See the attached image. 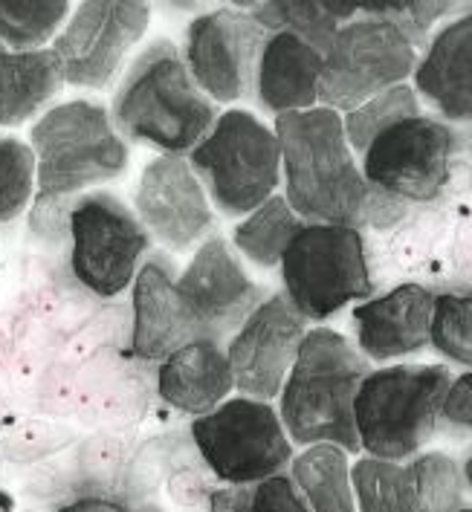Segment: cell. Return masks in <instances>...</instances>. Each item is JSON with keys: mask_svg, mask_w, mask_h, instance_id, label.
Listing matches in <instances>:
<instances>
[{"mask_svg": "<svg viewBox=\"0 0 472 512\" xmlns=\"http://www.w3.org/2000/svg\"><path fill=\"white\" fill-rule=\"evenodd\" d=\"M284 200L307 223L365 226L374 189L345 136L342 116L331 108L276 116Z\"/></svg>", "mask_w": 472, "mask_h": 512, "instance_id": "1", "label": "cell"}, {"mask_svg": "<svg viewBox=\"0 0 472 512\" xmlns=\"http://www.w3.org/2000/svg\"><path fill=\"white\" fill-rule=\"evenodd\" d=\"M371 368L357 345L331 327H313L278 391V417L293 443H336L348 455L360 452L354 400Z\"/></svg>", "mask_w": 472, "mask_h": 512, "instance_id": "2", "label": "cell"}, {"mask_svg": "<svg viewBox=\"0 0 472 512\" xmlns=\"http://www.w3.org/2000/svg\"><path fill=\"white\" fill-rule=\"evenodd\" d=\"M111 119L122 136L180 157L209 134L218 108L197 87L183 53L160 38L125 73Z\"/></svg>", "mask_w": 472, "mask_h": 512, "instance_id": "3", "label": "cell"}, {"mask_svg": "<svg viewBox=\"0 0 472 512\" xmlns=\"http://www.w3.org/2000/svg\"><path fill=\"white\" fill-rule=\"evenodd\" d=\"M449 382L452 371L429 362L368 371L354 400L360 452L397 463L420 455L441 426Z\"/></svg>", "mask_w": 472, "mask_h": 512, "instance_id": "4", "label": "cell"}, {"mask_svg": "<svg viewBox=\"0 0 472 512\" xmlns=\"http://www.w3.org/2000/svg\"><path fill=\"white\" fill-rule=\"evenodd\" d=\"M29 139L41 203L116 180L128 165V145L111 113L87 99L47 110Z\"/></svg>", "mask_w": 472, "mask_h": 512, "instance_id": "5", "label": "cell"}, {"mask_svg": "<svg viewBox=\"0 0 472 512\" xmlns=\"http://www.w3.org/2000/svg\"><path fill=\"white\" fill-rule=\"evenodd\" d=\"M189 165L226 217H247L276 194L281 183V145L250 110H226L209 134L189 151Z\"/></svg>", "mask_w": 472, "mask_h": 512, "instance_id": "6", "label": "cell"}, {"mask_svg": "<svg viewBox=\"0 0 472 512\" xmlns=\"http://www.w3.org/2000/svg\"><path fill=\"white\" fill-rule=\"evenodd\" d=\"M284 296L305 322H328L374 293L365 238L345 223H305L281 255Z\"/></svg>", "mask_w": 472, "mask_h": 512, "instance_id": "7", "label": "cell"}, {"mask_svg": "<svg viewBox=\"0 0 472 512\" xmlns=\"http://www.w3.org/2000/svg\"><path fill=\"white\" fill-rule=\"evenodd\" d=\"M417 38L406 18L345 21L322 55L319 102L336 113H348L406 84L417 67Z\"/></svg>", "mask_w": 472, "mask_h": 512, "instance_id": "8", "label": "cell"}, {"mask_svg": "<svg viewBox=\"0 0 472 512\" xmlns=\"http://www.w3.org/2000/svg\"><path fill=\"white\" fill-rule=\"evenodd\" d=\"M464 151V136L441 116L412 113L374 136L360 154L365 183L403 203L441 197Z\"/></svg>", "mask_w": 472, "mask_h": 512, "instance_id": "9", "label": "cell"}, {"mask_svg": "<svg viewBox=\"0 0 472 512\" xmlns=\"http://www.w3.org/2000/svg\"><path fill=\"white\" fill-rule=\"evenodd\" d=\"M200 458L223 484H261L293 460V440L267 400H223L192 423Z\"/></svg>", "mask_w": 472, "mask_h": 512, "instance_id": "10", "label": "cell"}, {"mask_svg": "<svg viewBox=\"0 0 472 512\" xmlns=\"http://www.w3.org/2000/svg\"><path fill=\"white\" fill-rule=\"evenodd\" d=\"M70 243L76 281L96 296L113 298L134 281L148 229L119 197L93 191L70 209Z\"/></svg>", "mask_w": 472, "mask_h": 512, "instance_id": "11", "label": "cell"}, {"mask_svg": "<svg viewBox=\"0 0 472 512\" xmlns=\"http://www.w3.org/2000/svg\"><path fill=\"white\" fill-rule=\"evenodd\" d=\"M151 21L148 0H82L53 50L73 87L102 90L139 44Z\"/></svg>", "mask_w": 472, "mask_h": 512, "instance_id": "12", "label": "cell"}, {"mask_svg": "<svg viewBox=\"0 0 472 512\" xmlns=\"http://www.w3.org/2000/svg\"><path fill=\"white\" fill-rule=\"evenodd\" d=\"M267 32L244 9H215L186 32V67L212 102H238L252 93L255 64Z\"/></svg>", "mask_w": 472, "mask_h": 512, "instance_id": "13", "label": "cell"}, {"mask_svg": "<svg viewBox=\"0 0 472 512\" xmlns=\"http://www.w3.org/2000/svg\"><path fill=\"white\" fill-rule=\"evenodd\" d=\"M177 296L197 339L215 342L235 333L264 301L261 287L223 238H209L197 246L195 258L177 278Z\"/></svg>", "mask_w": 472, "mask_h": 512, "instance_id": "14", "label": "cell"}, {"mask_svg": "<svg viewBox=\"0 0 472 512\" xmlns=\"http://www.w3.org/2000/svg\"><path fill=\"white\" fill-rule=\"evenodd\" d=\"M305 333L307 322L290 304V298L284 293L264 298L235 330L226 348L235 388L252 400L270 403L278 397L305 342Z\"/></svg>", "mask_w": 472, "mask_h": 512, "instance_id": "15", "label": "cell"}, {"mask_svg": "<svg viewBox=\"0 0 472 512\" xmlns=\"http://www.w3.org/2000/svg\"><path fill=\"white\" fill-rule=\"evenodd\" d=\"M137 217L148 235L174 252H186L215 226L212 200L195 168L177 154H160L142 168L137 186Z\"/></svg>", "mask_w": 472, "mask_h": 512, "instance_id": "16", "label": "cell"}, {"mask_svg": "<svg viewBox=\"0 0 472 512\" xmlns=\"http://www.w3.org/2000/svg\"><path fill=\"white\" fill-rule=\"evenodd\" d=\"M435 293L423 284H400L354 307L357 351L371 362H394L432 345Z\"/></svg>", "mask_w": 472, "mask_h": 512, "instance_id": "17", "label": "cell"}, {"mask_svg": "<svg viewBox=\"0 0 472 512\" xmlns=\"http://www.w3.org/2000/svg\"><path fill=\"white\" fill-rule=\"evenodd\" d=\"M415 93L441 119L458 125L472 119V12L435 32L417 58Z\"/></svg>", "mask_w": 472, "mask_h": 512, "instance_id": "18", "label": "cell"}, {"mask_svg": "<svg viewBox=\"0 0 472 512\" xmlns=\"http://www.w3.org/2000/svg\"><path fill=\"white\" fill-rule=\"evenodd\" d=\"M192 339L197 336L177 296V278L163 258L145 261L134 275V356L163 362Z\"/></svg>", "mask_w": 472, "mask_h": 512, "instance_id": "19", "label": "cell"}, {"mask_svg": "<svg viewBox=\"0 0 472 512\" xmlns=\"http://www.w3.org/2000/svg\"><path fill=\"white\" fill-rule=\"evenodd\" d=\"M322 53L290 32H267L255 64V96L270 113L310 110L319 102Z\"/></svg>", "mask_w": 472, "mask_h": 512, "instance_id": "20", "label": "cell"}, {"mask_svg": "<svg viewBox=\"0 0 472 512\" xmlns=\"http://www.w3.org/2000/svg\"><path fill=\"white\" fill-rule=\"evenodd\" d=\"M160 397L183 414H209L235 391L232 368L221 342L192 339L171 353L157 377Z\"/></svg>", "mask_w": 472, "mask_h": 512, "instance_id": "21", "label": "cell"}, {"mask_svg": "<svg viewBox=\"0 0 472 512\" xmlns=\"http://www.w3.org/2000/svg\"><path fill=\"white\" fill-rule=\"evenodd\" d=\"M64 87L56 50H0V125H21Z\"/></svg>", "mask_w": 472, "mask_h": 512, "instance_id": "22", "label": "cell"}, {"mask_svg": "<svg viewBox=\"0 0 472 512\" xmlns=\"http://www.w3.org/2000/svg\"><path fill=\"white\" fill-rule=\"evenodd\" d=\"M293 484L299 486L310 512H357L351 460L336 443H313L290 460Z\"/></svg>", "mask_w": 472, "mask_h": 512, "instance_id": "23", "label": "cell"}, {"mask_svg": "<svg viewBox=\"0 0 472 512\" xmlns=\"http://www.w3.org/2000/svg\"><path fill=\"white\" fill-rule=\"evenodd\" d=\"M307 220L293 212V206L273 194L270 200H264L258 209H252L235 226V249L261 270H270L281 264L284 249L296 238V232L305 226Z\"/></svg>", "mask_w": 472, "mask_h": 512, "instance_id": "24", "label": "cell"}, {"mask_svg": "<svg viewBox=\"0 0 472 512\" xmlns=\"http://www.w3.org/2000/svg\"><path fill=\"white\" fill-rule=\"evenodd\" d=\"M357 512H417L415 478L409 460H383L365 455L351 463Z\"/></svg>", "mask_w": 472, "mask_h": 512, "instance_id": "25", "label": "cell"}, {"mask_svg": "<svg viewBox=\"0 0 472 512\" xmlns=\"http://www.w3.org/2000/svg\"><path fill=\"white\" fill-rule=\"evenodd\" d=\"M250 15L264 32H290L322 55L339 29V21L325 9L322 0H261Z\"/></svg>", "mask_w": 472, "mask_h": 512, "instance_id": "26", "label": "cell"}, {"mask_svg": "<svg viewBox=\"0 0 472 512\" xmlns=\"http://www.w3.org/2000/svg\"><path fill=\"white\" fill-rule=\"evenodd\" d=\"M70 12V0H0V44L41 50Z\"/></svg>", "mask_w": 472, "mask_h": 512, "instance_id": "27", "label": "cell"}, {"mask_svg": "<svg viewBox=\"0 0 472 512\" xmlns=\"http://www.w3.org/2000/svg\"><path fill=\"white\" fill-rule=\"evenodd\" d=\"M417 512H458L464 507L461 466L444 452H420L409 460Z\"/></svg>", "mask_w": 472, "mask_h": 512, "instance_id": "28", "label": "cell"}, {"mask_svg": "<svg viewBox=\"0 0 472 512\" xmlns=\"http://www.w3.org/2000/svg\"><path fill=\"white\" fill-rule=\"evenodd\" d=\"M412 113H420V99H417L415 87H409V84H397L386 93L357 105L354 110H348L342 125H345V136H348L354 154L360 157L362 148L383 128H389L391 122L412 116Z\"/></svg>", "mask_w": 472, "mask_h": 512, "instance_id": "29", "label": "cell"}, {"mask_svg": "<svg viewBox=\"0 0 472 512\" xmlns=\"http://www.w3.org/2000/svg\"><path fill=\"white\" fill-rule=\"evenodd\" d=\"M432 348L472 371V290L435 296Z\"/></svg>", "mask_w": 472, "mask_h": 512, "instance_id": "30", "label": "cell"}, {"mask_svg": "<svg viewBox=\"0 0 472 512\" xmlns=\"http://www.w3.org/2000/svg\"><path fill=\"white\" fill-rule=\"evenodd\" d=\"M35 191V154L27 142L0 136V223L15 220Z\"/></svg>", "mask_w": 472, "mask_h": 512, "instance_id": "31", "label": "cell"}, {"mask_svg": "<svg viewBox=\"0 0 472 512\" xmlns=\"http://www.w3.org/2000/svg\"><path fill=\"white\" fill-rule=\"evenodd\" d=\"M252 512H310L290 475H270L252 489Z\"/></svg>", "mask_w": 472, "mask_h": 512, "instance_id": "32", "label": "cell"}, {"mask_svg": "<svg viewBox=\"0 0 472 512\" xmlns=\"http://www.w3.org/2000/svg\"><path fill=\"white\" fill-rule=\"evenodd\" d=\"M472 12V0H406V21L417 35H426L441 21H452Z\"/></svg>", "mask_w": 472, "mask_h": 512, "instance_id": "33", "label": "cell"}, {"mask_svg": "<svg viewBox=\"0 0 472 512\" xmlns=\"http://www.w3.org/2000/svg\"><path fill=\"white\" fill-rule=\"evenodd\" d=\"M441 420L449 429L472 434V371L452 377L441 405Z\"/></svg>", "mask_w": 472, "mask_h": 512, "instance_id": "34", "label": "cell"}, {"mask_svg": "<svg viewBox=\"0 0 472 512\" xmlns=\"http://www.w3.org/2000/svg\"><path fill=\"white\" fill-rule=\"evenodd\" d=\"M336 21L357 18H406V0H322Z\"/></svg>", "mask_w": 472, "mask_h": 512, "instance_id": "35", "label": "cell"}, {"mask_svg": "<svg viewBox=\"0 0 472 512\" xmlns=\"http://www.w3.org/2000/svg\"><path fill=\"white\" fill-rule=\"evenodd\" d=\"M209 512H252V489L244 484H229L209 495Z\"/></svg>", "mask_w": 472, "mask_h": 512, "instance_id": "36", "label": "cell"}, {"mask_svg": "<svg viewBox=\"0 0 472 512\" xmlns=\"http://www.w3.org/2000/svg\"><path fill=\"white\" fill-rule=\"evenodd\" d=\"M58 512H128L122 504H116L111 498H99V495H87V498H76L70 504H64Z\"/></svg>", "mask_w": 472, "mask_h": 512, "instance_id": "37", "label": "cell"}, {"mask_svg": "<svg viewBox=\"0 0 472 512\" xmlns=\"http://www.w3.org/2000/svg\"><path fill=\"white\" fill-rule=\"evenodd\" d=\"M163 3H168V6L177 9V12H195V9H200L203 0H163Z\"/></svg>", "mask_w": 472, "mask_h": 512, "instance_id": "38", "label": "cell"}, {"mask_svg": "<svg viewBox=\"0 0 472 512\" xmlns=\"http://www.w3.org/2000/svg\"><path fill=\"white\" fill-rule=\"evenodd\" d=\"M461 475H464V486L472 492V452L464 460V466H461Z\"/></svg>", "mask_w": 472, "mask_h": 512, "instance_id": "39", "label": "cell"}, {"mask_svg": "<svg viewBox=\"0 0 472 512\" xmlns=\"http://www.w3.org/2000/svg\"><path fill=\"white\" fill-rule=\"evenodd\" d=\"M229 3H232L235 9H255L261 0H229Z\"/></svg>", "mask_w": 472, "mask_h": 512, "instance_id": "40", "label": "cell"}, {"mask_svg": "<svg viewBox=\"0 0 472 512\" xmlns=\"http://www.w3.org/2000/svg\"><path fill=\"white\" fill-rule=\"evenodd\" d=\"M458 512H472V507H461V510Z\"/></svg>", "mask_w": 472, "mask_h": 512, "instance_id": "41", "label": "cell"}, {"mask_svg": "<svg viewBox=\"0 0 472 512\" xmlns=\"http://www.w3.org/2000/svg\"><path fill=\"white\" fill-rule=\"evenodd\" d=\"M470 125H472V119H470Z\"/></svg>", "mask_w": 472, "mask_h": 512, "instance_id": "42", "label": "cell"}]
</instances>
